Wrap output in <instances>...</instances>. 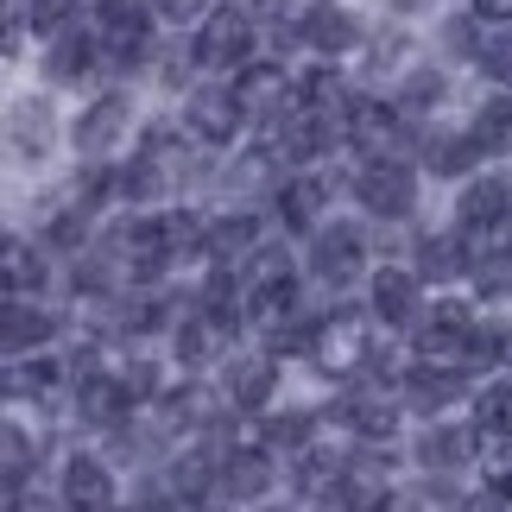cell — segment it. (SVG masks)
Segmentation results:
<instances>
[{
    "mask_svg": "<svg viewBox=\"0 0 512 512\" xmlns=\"http://www.w3.org/2000/svg\"><path fill=\"white\" fill-rule=\"evenodd\" d=\"M253 45H260V19H253V7H215L209 19H196L190 64L215 70V76H241L253 64Z\"/></svg>",
    "mask_w": 512,
    "mask_h": 512,
    "instance_id": "obj_1",
    "label": "cell"
},
{
    "mask_svg": "<svg viewBox=\"0 0 512 512\" xmlns=\"http://www.w3.org/2000/svg\"><path fill=\"white\" fill-rule=\"evenodd\" d=\"M152 0H95V13H89V26L95 38H102V57H108V70H133V64H146V51H152Z\"/></svg>",
    "mask_w": 512,
    "mask_h": 512,
    "instance_id": "obj_2",
    "label": "cell"
},
{
    "mask_svg": "<svg viewBox=\"0 0 512 512\" xmlns=\"http://www.w3.org/2000/svg\"><path fill=\"white\" fill-rule=\"evenodd\" d=\"M241 310H209V304H190L184 317L171 323V354L184 367H222L234 354V336H241Z\"/></svg>",
    "mask_w": 512,
    "mask_h": 512,
    "instance_id": "obj_3",
    "label": "cell"
},
{
    "mask_svg": "<svg viewBox=\"0 0 512 512\" xmlns=\"http://www.w3.org/2000/svg\"><path fill=\"white\" fill-rule=\"evenodd\" d=\"M354 203H361L373 222H411V215H418V171L405 159H367L354 171Z\"/></svg>",
    "mask_w": 512,
    "mask_h": 512,
    "instance_id": "obj_4",
    "label": "cell"
},
{
    "mask_svg": "<svg viewBox=\"0 0 512 512\" xmlns=\"http://www.w3.org/2000/svg\"><path fill=\"white\" fill-rule=\"evenodd\" d=\"M399 399H405V411H418V418H437V411L475 399V386H468L462 361H424L418 354V361L399 373Z\"/></svg>",
    "mask_w": 512,
    "mask_h": 512,
    "instance_id": "obj_5",
    "label": "cell"
},
{
    "mask_svg": "<svg viewBox=\"0 0 512 512\" xmlns=\"http://www.w3.org/2000/svg\"><path fill=\"white\" fill-rule=\"evenodd\" d=\"M133 133V95L127 89H102L95 102H83V114L70 121V146L83 152V159H108L114 146H121Z\"/></svg>",
    "mask_w": 512,
    "mask_h": 512,
    "instance_id": "obj_6",
    "label": "cell"
},
{
    "mask_svg": "<svg viewBox=\"0 0 512 512\" xmlns=\"http://www.w3.org/2000/svg\"><path fill=\"white\" fill-rule=\"evenodd\" d=\"M279 487V456L266 443H241L222 449V475H215V494L228 506H266V494Z\"/></svg>",
    "mask_w": 512,
    "mask_h": 512,
    "instance_id": "obj_7",
    "label": "cell"
},
{
    "mask_svg": "<svg viewBox=\"0 0 512 512\" xmlns=\"http://www.w3.org/2000/svg\"><path fill=\"white\" fill-rule=\"evenodd\" d=\"M247 121L253 114L241 108L234 83H203V89H190V102H184V127L196 133V146H234Z\"/></svg>",
    "mask_w": 512,
    "mask_h": 512,
    "instance_id": "obj_8",
    "label": "cell"
},
{
    "mask_svg": "<svg viewBox=\"0 0 512 512\" xmlns=\"http://www.w3.org/2000/svg\"><path fill=\"white\" fill-rule=\"evenodd\" d=\"M500 228H512V177L475 171L456 196V234L481 241V234H500Z\"/></svg>",
    "mask_w": 512,
    "mask_h": 512,
    "instance_id": "obj_9",
    "label": "cell"
},
{
    "mask_svg": "<svg viewBox=\"0 0 512 512\" xmlns=\"http://www.w3.org/2000/svg\"><path fill=\"white\" fill-rule=\"evenodd\" d=\"M475 304H462V298H437V304H424V317L418 329H411V348L424 354V361H462V348L468 336H475Z\"/></svg>",
    "mask_w": 512,
    "mask_h": 512,
    "instance_id": "obj_10",
    "label": "cell"
},
{
    "mask_svg": "<svg viewBox=\"0 0 512 512\" xmlns=\"http://www.w3.org/2000/svg\"><path fill=\"white\" fill-rule=\"evenodd\" d=\"M310 279L336 285V291L354 285V279H367V234L348 228V222L317 228V234H310Z\"/></svg>",
    "mask_w": 512,
    "mask_h": 512,
    "instance_id": "obj_11",
    "label": "cell"
},
{
    "mask_svg": "<svg viewBox=\"0 0 512 512\" xmlns=\"http://www.w3.org/2000/svg\"><path fill=\"white\" fill-rule=\"evenodd\" d=\"M279 386V354L272 348H234L222 361V405L234 411H266Z\"/></svg>",
    "mask_w": 512,
    "mask_h": 512,
    "instance_id": "obj_12",
    "label": "cell"
},
{
    "mask_svg": "<svg viewBox=\"0 0 512 512\" xmlns=\"http://www.w3.org/2000/svg\"><path fill=\"white\" fill-rule=\"evenodd\" d=\"M399 405L405 399H386V386H367V380H348L342 399H336V418L348 437H361L367 449H380L392 430H399Z\"/></svg>",
    "mask_w": 512,
    "mask_h": 512,
    "instance_id": "obj_13",
    "label": "cell"
},
{
    "mask_svg": "<svg viewBox=\"0 0 512 512\" xmlns=\"http://www.w3.org/2000/svg\"><path fill=\"white\" fill-rule=\"evenodd\" d=\"M367 317L386 329H418L424 317V279L411 266H380L367 279Z\"/></svg>",
    "mask_w": 512,
    "mask_h": 512,
    "instance_id": "obj_14",
    "label": "cell"
},
{
    "mask_svg": "<svg viewBox=\"0 0 512 512\" xmlns=\"http://www.w3.org/2000/svg\"><path fill=\"white\" fill-rule=\"evenodd\" d=\"M76 418L95 424V430H121L133 418V386H127V373H102V367H89V373H76Z\"/></svg>",
    "mask_w": 512,
    "mask_h": 512,
    "instance_id": "obj_15",
    "label": "cell"
},
{
    "mask_svg": "<svg viewBox=\"0 0 512 512\" xmlns=\"http://www.w3.org/2000/svg\"><path fill=\"white\" fill-rule=\"evenodd\" d=\"M57 506L64 512H114V468L102 456H89V449L64 456V468H57Z\"/></svg>",
    "mask_w": 512,
    "mask_h": 512,
    "instance_id": "obj_16",
    "label": "cell"
},
{
    "mask_svg": "<svg viewBox=\"0 0 512 512\" xmlns=\"http://www.w3.org/2000/svg\"><path fill=\"white\" fill-rule=\"evenodd\" d=\"M234 95H241V108L253 114V121H279V114L298 108V76H291L285 64H253L234 76Z\"/></svg>",
    "mask_w": 512,
    "mask_h": 512,
    "instance_id": "obj_17",
    "label": "cell"
},
{
    "mask_svg": "<svg viewBox=\"0 0 512 512\" xmlns=\"http://www.w3.org/2000/svg\"><path fill=\"white\" fill-rule=\"evenodd\" d=\"M108 70V57H102V38H95V26H70V32H57L45 38V76L51 83H64V89H83L89 76H102Z\"/></svg>",
    "mask_w": 512,
    "mask_h": 512,
    "instance_id": "obj_18",
    "label": "cell"
},
{
    "mask_svg": "<svg viewBox=\"0 0 512 512\" xmlns=\"http://www.w3.org/2000/svg\"><path fill=\"white\" fill-rule=\"evenodd\" d=\"M367 354H373L367 317H354V310H329V317L317 323V348H310V361H317L323 373H354Z\"/></svg>",
    "mask_w": 512,
    "mask_h": 512,
    "instance_id": "obj_19",
    "label": "cell"
},
{
    "mask_svg": "<svg viewBox=\"0 0 512 512\" xmlns=\"http://www.w3.org/2000/svg\"><path fill=\"white\" fill-rule=\"evenodd\" d=\"M475 456H481V430L475 424H449V418L443 424L430 418V430L411 443V462H418L424 475H456V468H468Z\"/></svg>",
    "mask_w": 512,
    "mask_h": 512,
    "instance_id": "obj_20",
    "label": "cell"
},
{
    "mask_svg": "<svg viewBox=\"0 0 512 512\" xmlns=\"http://www.w3.org/2000/svg\"><path fill=\"white\" fill-rule=\"evenodd\" d=\"M272 209H279V222L291 234H317L323 209H329V184L317 171H285L279 184H272Z\"/></svg>",
    "mask_w": 512,
    "mask_h": 512,
    "instance_id": "obj_21",
    "label": "cell"
},
{
    "mask_svg": "<svg viewBox=\"0 0 512 512\" xmlns=\"http://www.w3.org/2000/svg\"><path fill=\"white\" fill-rule=\"evenodd\" d=\"M298 32L317 57H342V51L361 45V19H354V7H342V0H310L298 13Z\"/></svg>",
    "mask_w": 512,
    "mask_h": 512,
    "instance_id": "obj_22",
    "label": "cell"
},
{
    "mask_svg": "<svg viewBox=\"0 0 512 512\" xmlns=\"http://www.w3.org/2000/svg\"><path fill=\"white\" fill-rule=\"evenodd\" d=\"M260 247H266V222H260L253 209H228V215H215V222H209V241H203L209 260H215V266H234V272H241Z\"/></svg>",
    "mask_w": 512,
    "mask_h": 512,
    "instance_id": "obj_23",
    "label": "cell"
},
{
    "mask_svg": "<svg viewBox=\"0 0 512 512\" xmlns=\"http://www.w3.org/2000/svg\"><path fill=\"white\" fill-rule=\"evenodd\" d=\"M399 494H405V487H392V475H386L373 456H354V462L342 468L336 506H342V512H392V506H399Z\"/></svg>",
    "mask_w": 512,
    "mask_h": 512,
    "instance_id": "obj_24",
    "label": "cell"
},
{
    "mask_svg": "<svg viewBox=\"0 0 512 512\" xmlns=\"http://www.w3.org/2000/svg\"><path fill=\"white\" fill-rule=\"evenodd\" d=\"M468 266H475V241H468V234H424V241L411 247V272H418L424 285H456Z\"/></svg>",
    "mask_w": 512,
    "mask_h": 512,
    "instance_id": "obj_25",
    "label": "cell"
},
{
    "mask_svg": "<svg viewBox=\"0 0 512 512\" xmlns=\"http://www.w3.org/2000/svg\"><path fill=\"white\" fill-rule=\"evenodd\" d=\"M57 336V317L45 304H26V298H7V361H26V354H45Z\"/></svg>",
    "mask_w": 512,
    "mask_h": 512,
    "instance_id": "obj_26",
    "label": "cell"
},
{
    "mask_svg": "<svg viewBox=\"0 0 512 512\" xmlns=\"http://www.w3.org/2000/svg\"><path fill=\"white\" fill-rule=\"evenodd\" d=\"M481 159H487V146L475 140V133H456V127L424 133V165L437 171V177H475Z\"/></svg>",
    "mask_w": 512,
    "mask_h": 512,
    "instance_id": "obj_27",
    "label": "cell"
},
{
    "mask_svg": "<svg viewBox=\"0 0 512 512\" xmlns=\"http://www.w3.org/2000/svg\"><path fill=\"white\" fill-rule=\"evenodd\" d=\"M342 456L329 443H310L304 456H291V487H298L304 500H336V487H342Z\"/></svg>",
    "mask_w": 512,
    "mask_h": 512,
    "instance_id": "obj_28",
    "label": "cell"
},
{
    "mask_svg": "<svg viewBox=\"0 0 512 512\" xmlns=\"http://www.w3.org/2000/svg\"><path fill=\"white\" fill-rule=\"evenodd\" d=\"M468 424H475L481 437H494V443L512 437V373H500V380L475 386V399H468Z\"/></svg>",
    "mask_w": 512,
    "mask_h": 512,
    "instance_id": "obj_29",
    "label": "cell"
},
{
    "mask_svg": "<svg viewBox=\"0 0 512 512\" xmlns=\"http://www.w3.org/2000/svg\"><path fill=\"white\" fill-rule=\"evenodd\" d=\"M7 146H13V159H45L51 152V108L45 102H13L7 114Z\"/></svg>",
    "mask_w": 512,
    "mask_h": 512,
    "instance_id": "obj_30",
    "label": "cell"
},
{
    "mask_svg": "<svg viewBox=\"0 0 512 512\" xmlns=\"http://www.w3.org/2000/svg\"><path fill=\"white\" fill-rule=\"evenodd\" d=\"M45 253L51 247H26L19 241V234H7V253H0V260H7V298H38V291H45Z\"/></svg>",
    "mask_w": 512,
    "mask_h": 512,
    "instance_id": "obj_31",
    "label": "cell"
},
{
    "mask_svg": "<svg viewBox=\"0 0 512 512\" xmlns=\"http://www.w3.org/2000/svg\"><path fill=\"white\" fill-rule=\"evenodd\" d=\"M462 367H487V373H500V367H512V329L506 323H475V336H468V348H462Z\"/></svg>",
    "mask_w": 512,
    "mask_h": 512,
    "instance_id": "obj_32",
    "label": "cell"
},
{
    "mask_svg": "<svg viewBox=\"0 0 512 512\" xmlns=\"http://www.w3.org/2000/svg\"><path fill=\"white\" fill-rule=\"evenodd\" d=\"M260 443L272 449V456H304V449L317 443V418H310V411H285V418H266Z\"/></svg>",
    "mask_w": 512,
    "mask_h": 512,
    "instance_id": "obj_33",
    "label": "cell"
},
{
    "mask_svg": "<svg viewBox=\"0 0 512 512\" xmlns=\"http://www.w3.org/2000/svg\"><path fill=\"white\" fill-rule=\"evenodd\" d=\"M89 215L95 209H83V203L57 209L51 222H45V234H38V247H51V253H89Z\"/></svg>",
    "mask_w": 512,
    "mask_h": 512,
    "instance_id": "obj_34",
    "label": "cell"
},
{
    "mask_svg": "<svg viewBox=\"0 0 512 512\" xmlns=\"http://www.w3.org/2000/svg\"><path fill=\"white\" fill-rule=\"evenodd\" d=\"M57 380H64V367L51 361V354H32V361H13L7 367V399H45V392H57Z\"/></svg>",
    "mask_w": 512,
    "mask_h": 512,
    "instance_id": "obj_35",
    "label": "cell"
},
{
    "mask_svg": "<svg viewBox=\"0 0 512 512\" xmlns=\"http://www.w3.org/2000/svg\"><path fill=\"white\" fill-rule=\"evenodd\" d=\"M443 70L437 64H418V70H405V83H399V95H392V102H399L405 114H430V108H437L443 102Z\"/></svg>",
    "mask_w": 512,
    "mask_h": 512,
    "instance_id": "obj_36",
    "label": "cell"
},
{
    "mask_svg": "<svg viewBox=\"0 0 512 512\" xmlns=\"http://www.w3.org/2000/svg\"><path fill=\"white\" fill-rule=\"evenodd\" d=\"M475 140L487 146V152H500V146H512V89H500V95H487L481 102V114H475Z\"/></svg>",
    "mask_w": 512,
    "mask_h": 512,
    "instance_id": "obj_37",
    "label": "cell"
},
{
    "mask_svg": "<svg viewBox=\"0 0 512 512\" xmlns=\"http://www.w3.org/2000/svg\"><path fill=\"white\" fill-rule=\"evenodd\" d=\"M13 13L26 19L38 38H57V32H70V26H76V13H83V7H76V0H19Z\"/></svg>",
    "mask_w": 512,
    "mask_h": 512,
    "instance_id": "obj_38",
    "label": "cell"
},
{
    "mask_svg": "<svg viewBox=\"0 0 512 512\" xmlns=\"http://www.w3.org/2000/svg\"><path fill=\"white\" fill-rule=\"evenodd\" d=\"M405 512H462V500L468 494H456V487H449V475H424L418 487H405Z\"/></svg>",
    "mask_w": 512,
    "mask_h": 512,
    "instance_id": "obj_39",
    "label": "cell"
},
{
    "mask_svg": "<svg viewBox=\"0 0 512 512\" xmlns=\"http://www.w3.org/2000/svg\"><path fill=\"white\" fill-rule=\"evenodd\" d=\"M475 70L487 76V83H500V89H512V26H500V32H487V45H481V57H475Z\"/></svg>",
    "mask_w": 512,
    "mask_h": 512,
    "instance_id": "obj_40",
    "label": "cell"
},
{
    "mask_svg": "<svg viewBox=\"0 0 512 512\" xmlns=\"http://www.w3.org/2000/svg\"><path fill=\"white\" fill-rule=\"evenodd\" d=\"M468 279H475V298H506V291H512V253L500 247L494 260H481V253H475Z\"/></svg>",
    "mask_w": 512,
    "mask_h": 512,
    "instance_id": "obj_41",
    "label": "cell"
},
{
    "mask_svg": "<svg viewBox=\"0 0 512 512\" xmlns=\"http://www.w3.org/2000/svg\"><path fill=\"white\" fill-rule=\"evenodd\" d=\"M32 468H38V443H32L19 424H7V494L32 481Z\"/></svg>",
    "mask_w": 512,
    "mask_h": 512,
    "instance_id": "obj_42",
    "label": "cell"
},
{
    "mask_svg": "<svg viewBox=\"0 0 512 512\" xmlns=\"http://www.w3.org/2000/svg\"><path fill=\"white\" fill-rule=\"evenodd\" d=\"M481 481L494 487L500 500H512V437H506V443H494V449H487V462H481Z\"/></svg>",
    "mask_w": 512,
    "mask_h": 512,
    "instance_id": "obj_43",
    "label": "cell"
},
{
    "mask_svg": "<svg viewBox=\"0 0 512 512\" xmlns=\"http://www.w3.org/2000/svg\"><path fill=\"white\" fill-rule=\"evenodd\" d=\"M152 13L171 19V26H190V19H209L215 0H152Z\"/></svg>",
    "mask_w": 512,
    "mask_h": 512,
    "instance_id": "obj_44",
    "label": "cell"
},
{
    "mask_svg": "<svg viewBox=\"0 0 512 512\" xmlns=\"http://www.w3.org/2000/svg\"><path fill=\"white\" fill-rule=\"evenodd\" d=\"M475 19L481 26H512V0H475Z\"/></svg>",
    "mask_w": 512,
    "mask_h": 512,
    "instance_id": "obj_45",
    "label": "cell"
},
{
    "mask_svg": "<svg viewBox=\"0 0 512 512\" xmlns=\"http://www.w3.org/2000/svg\"><path fill=\"white\" fill-rule=\"evenodd\" d=\"M506 506H512V500H500L494 487H481V494H468V500H462V512H506Z\"/></svg>",
    "mask_w": 512,
    "mask_h": 512,
    "instance_id": "obj_46",
    "label": "cell"
},
{
    "mask_svg": "<svg viewBox=\"0 0 512 512\" xmlns=\"http://www.w3.org/2000/svg\"><path fill=\"white\" fill-rule=\"evenodd\" d=\"M310 512H342V506H336V500H323V506H310Z\"/></svg>",
    "mask_w": 512,
    "mask_h": 512,
    "instance_id": "obj_47",
    "label": "cell"
},
{
    "mask_svg": "<svg viewBox=\"0 0 512 512\" xmlns=\"http://www.w3.org/2000/svg\"><path fill=\"white\" fill-rule=\"evenodd\" d=\"M506 253H512V234H506Z\"/></svg>",
    "mask_w": 512,
    "mask_h": 512,
    "instance_id": "obj_48",
    "label": "cell"
},
{
    "mask_svg": "<svg viewBox=\"0 0 512 512\" xmlns=\"http://www.w3.org/2000/svg\"><path fill=\"white\" fill-rule=\"evenodd\" d=\"M253 512H272V506H253Z\"/></svg>",
    "mask_w": 512,
    "mask_h": 512,
    "instance_id": "obj_49",
    "label": "cell"
}]
</instances>
